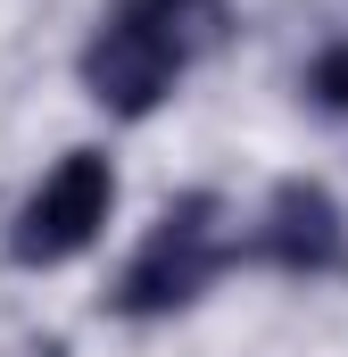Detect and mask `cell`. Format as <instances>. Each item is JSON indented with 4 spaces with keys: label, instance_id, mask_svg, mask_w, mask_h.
<instances>
[{
    "label": "cell",
    "instance_id": "1",
    "mask_svg": "<svg viewBox=\"0 0 348 357\" xmlns=\"http://www.w3.org/2000/svg\"><path fill=\"white\" fill-rule=\"evenodd\" d=\"M224 258H232L224 199L191 191V199H174L166 216L150 225V241L133 250V266H125V282H116L108 299H116V316H174V307H191V299L216 282Z\"/></svg>",
    "mask_w": 348,
    "mask_h": 357
},
{
    "label": "cell",
    "instance_id": "2",
    "mask_svg": "<svg viewBox=\"0 0 348 357\" xmlns=\"http://www.w3.org/2000/svg\"><path fill=\"white\" fill-rule=\"evenodd\" d=\"M108 199H116V175H108V158L100 150H67L42 191L17 208V233H8V258L17 266H67L75 250L100 241V225H108Z\"/></svg>",
    "mask_w": 348,
    "mask_h": 357
},
{
    "label": "cell",
    "instance_id": "3",
    "mask_svg": "<svg viewBox=\"0 0 348 357\" xmlns=\"http://www.w3.org/2000/svg\"><path fill=\"white\" fill-rule=\"evenodd\" d=\"M182 59H191L182 33L150 25V17H133V8H116V17L91 33V50H84V84H91V100L116 108V116H150V108L174 91Z\"/></svg>",
    "mask_w": 348,
    "mask_h": 357
},
{
    "label": "cell",
    "instance_id": "4",
    "mask_svg": "<svg viewBox=\"0 0 348 357\" xmlns=\"http://www.w3.org/2000/svg\"><path fill=\"white\" fill-rule=\"evenodd\" d=\"M258 258L282 266V274H332L348 258V233H340L332 191H315V183H282L274 208H265V225H258Z\"/></svg>",
    "mask_w": 348,
    "mask_h": 357
},
{
    "label": "cell",
    "instance_id": "5",
    "mask_svg": "<svg viewBox=\"0 0 348 357\" xmlns=\"http://www.w3.org/2000/svg\"><path fill=\"white\" fill-rule=\"evenodd\" d=\"M116 8H133V17H150V25H166L182 42H199L207 25H216V0H116Z\"/></svg>",
    "mask_w": 348,
    "mask_h": 357
},
{
    "label": "cell",
    "instance_id": "6",
    "mask_svg": "<svg viewBox=\"0 0 348 357\" xmlns=\"http://www.w3.org/2000/svg\"><path fill=\"white\" fill-rule=\"evenodd\" d=\"M315 100H324V108H340V116H348V42H340V50H324V59H315Z\"/></svg>",
    "mask_w": 348,
    "mask_h": 357
}]
</instances>
